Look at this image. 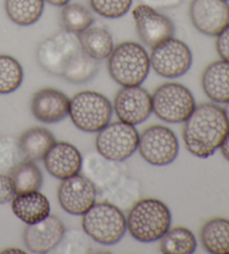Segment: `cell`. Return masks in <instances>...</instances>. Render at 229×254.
I'll list each match as a JSON object with an SVG mask.
<instances>
[{
  "label": "cell",
  "instance_id": "1",
  "mask_svg": "<svg viewBox=\"0 0 229 254\" xmlns=\"http://www.w3.org/2000/svg\"><path fill=\"white\" fill-rule=\"evenodd\" d=\"M183 124L184 146L191 155L202 159L213 156L229 132L224 109L215 103L196 106Z\"/></svg>",
  "mask_w": 229,
  "mask_h": 254
},
{
  "label": "cell",
  "instance_id": "2",
  "mask_svg": "<svg viewBox=\"0 0 229 254\" xmlns=\"http://www.w3.org/2000/svg\"><path fill=\"white\" fill-rule=\"evenodd\" d=\"M170 226V209L157 198H140L127 211L126 231L138 242H157Z\"/></svg>",
  "mask_w": 229,
  "mask_h": 254
},
{
  "label": "cell",
  "instance_id": "3",
  "mask_svg": "<svg viewBox=\"0 0 229 254\" xmlns=\"http://www.w3.org/2000/svg\"><path fill=\"white\" fill-rule=\"evenodd\" d=\"M150 68L148 52L135 42L120 43L108 58L110 75L121 86L141 85L148 77Z\"/></svg>",
  "mask_w": 229,
  "mask_h": 254
},
{
  "label": "cell",
  "instance_id": "4",
  "mask_svg": "<svg viewBox=\"0 0 229 254\" xmlns=\"http://www.w3.org/2000/svg\"><path fill=\"white\" fill-rule=\"evenodd\" d=\"M82 216L83 231L96 243L114 245L125 235L124 213L108 201H96Z\"/></svg>",
  "mask_w": 229,
  "mask_h": 254
},
{
  "label": "cell",
  "instance_id": "5",
  "mask_svg": "<svg viewBox=\"0 0 229 254\" xmlns=\"http://www.w3.org/2000/svg\"><path fill=\"white\" fill-rule=\"evenodd\" d=\"M113 106L107 96L94 91H82L69 100L70 120L83 132H99L111 121Z\"/></svg>",
  "mask_w": 229,
  "mask_h": 254
},
{
  "label": "cell",
  "instance_id": "6",
  "mask_svg": "<svg viewBox=\"0 0 229 254\" xmlns=\"http://www.w3.org/2000/svg\"><path fill=\"white\" fill-rule=\"evenodd\" d=\"M196 106L190 90L180 83H165L152 94V112L168 124H183Z\"/></svg>",
  "mask_w": 229,
  "mask_h": 254
},
{
  "label": "cell",
  "instance_id": "7",
  "mask_svg": "<svg viewBox=\"0 0 229 254\" xmlns=\"http://www.w3.org/2000/svg\"><path fill=\"white\" fill-rule=\"evenodd\" d=\"M81 51L78 35L63 29L39 44L36 59L44 71L52 75L61 76L67 64Z\"/></svg>",
  "mask_w": 229,
  "mask_h": 254
},
{
  "label": "cell",
  "instance_id": "8",
  "mask_svg": "<svg viewBox=\"0 0 229 254\" xmlns=\"http://www.w3.org/2000/svg\"><path fill=\"white\" fill-rule=\"evenodd\" d=\"M139 132L125 122H109L95 139L96 151L107 158L123 163L138 150Z\"/></svg>",
  "mask_w": 229,
  "mask_h": 254
},
{
  "label": "cell",
  "instance_id": "9",
  "mask_svg": "<svg viewBox=\"0 0 229 254\" xmlns=\"http://www.w3.org/2000/svg\"><path fill=\"white\" fill-rule=\"evenodd\" d=\"M138 150L147 163L162 167L177 159L179 141L177 135L168 127L156 125L149 127L139 135Z\"/></svg>",
  "mask_w": 229,
  "mask_h": 254
},
{
  "label": "cell",
  "instance_id": "10",
  "mask_svg": "<svg viewBox=\"0 0 229 254\" xmlns=\"http://www.w3.org/2000/svg\"><path fill=\"white\" fill-rule=\"evenodd\" d=\"M150 65L165 78L181 77L192 65L191 50L184 42L171 37L151 48Z\"/></svg>",
  "mask_w": 229,
  "mask_h": 254
},
{
  "label": "cell",
  "instance_id": "11",
  "mask_svg": "<svg viewBox=\"0 0 229 254\" xmlns=\"http://www.w3.org/2000/svg\"><path fill=\"white\" fill-rule=\"evenodd\" d=\"M60 207L70 215H84L98 199V190L84 175L63 179L57 190Z\"/></svg>",
  "mask_w": 229,
  "mask_h": 254
},
{
  "label": "cell",
  "instance_id": "12",
  "mask_svg": "<svg viewBox=\"0 0 229 254\" xmlns=\"http://www.w3.org/2000/svg\"><path fill=\"white\" fill-rule=\"evenodd\" d=\"M136 32L145 46L156 47L162 42L173 37L175 28L168 16L159 10L140 3L132 10Z\"/></svg>",
  "mask_w": 229,
  "mask_h": 254
},
{
  "label": "cell",
  "instance_id": "13",
  "mask_svg": "<svg viewBox=\"0 0 229 254\" xmlns=\"http://www.w3.org/2000/svg\"><path fill=\"white\" fill-rule=\"evenodd\" d=\"M113 107L120 121L138 126L152 115V95L141 85L122 86L114 98Z\"/></svg>",
  "mask_w": 229,
  "mask_h": 254
},
{
  "label": "cell",
  "instance_id": "14",
  "mask_svg": "<svg viewBox=\"0 0 229 254\" xmlns=\"http://www.w3.org/2000/svg\"><path fill=\"white\" fill-rule=\"evenodd\" d=\"M189 16L198 32L217 37L229 25V3L227 0H192Z\"/></svg>",
  "mask_w": 229,
  "mask_h": 254
},
{
  "label": "cell",
  "instance_id": "15",
  "mask_svg": "<svg viewBox=\"0 0 229 254\" xmlns=\"http://www.w3.org/2000/svg\"><path fill=\"white\" fill-rule=\"evenodd\" d=\"M65 231L61 220L50 215L45 220L27 225L24 231V243L30 252L48 253L57 248Z\"/></svg>",
  "mask_w": 229,
  "mask_h": 254
},
{
  "label": "cell",
  "instance_id": "16",
  "mask_svg": "<svg viewBox=\"0 0 229 254\" xmlns=\"http://www.w3.org/2000/svg\"><path fill=\"white\" fill-rule=\"evenodd\" d=\"M35 119L47 125L63 121L69 112V99L63 92L45 87L34 94L30 103Z\"/></svg>",
  "mask_w": 229,
  "mask_h": 254
},
{
  "label": "cell",
  "instance_id": "17",
  "mask_svg": "<svg viewBox=\"0 0 229 254\" xmlns=\"http://www.w3.org/2000/svg\"><path fill=\"white\" fill-rule=\"evenodd\" d=\"M43 160L47 172L53 177L63 181L80 174L83 157L73 144L65 141H56Z\"/></svg>",
  "mask_w": 229,
  "mask_h": 254
},
{
  "label": "cell",
  "instance_id": "18",
  "mask_svg": "<svg viewBox=\"0 0 229 254\" xmlns=\"http://www.w3.org/2000/svg\"><path fill=\"white\" fill-rule=\"evenodd\" d=\"M81 170L83 175L93 183L98 191L112 185L123 173L127 172L120 161L109 159L98 151L90 152L83 157Z\"/></svg>",
  "mask_w": 229,
  "mask_h": 254
},
{
  "label": "cell",
  "instance_id": "19",
  "mask_svg": "<svg viewBox=\"0 0 229 254\" xmlns=\"http://www.w3.org/2000/svg\"><path fill=\"white\" fill-rule=\"evenodd\" d=\"M141 182L125 172L112 185L98 191V198L114 205L122 212H127L141 198Z\"/></svg>",
  "mask_w": 229,
  "mask_h": 254
},
{
  "label": "cell",
  "instance_id": "20",
  "mask_svg": "<svg viewBox=\"0 0 229 254\" xmlns=\"http://www.w3.org/2000/svg\"><path fill=\"white\" fill-rule=\"evenodd\" d=\"M11 209L27 225L41 222L51 215L50 200L39 190L16 194L11 200Z\"/></svg>",
  "mask_w": 229,
  "mask_h": 254
},
{
  "label": "cell",
  "instance_id": "21",
  "mask_svg": "<svg viewBox=\"0 0 229 254\" xmlns=\"http://www.w3.org/2000/svg\"><path fill=\"white\" fill-rule=\"evenodd\" d=\"M205 94L215 103L229 101V62L220 60L210 63L201 76Z\"/></svg>",
  "mask_w": 229,
  "mask_h": 254
},
{
  "label": "cell",
  "instance_id": "22",
  "mask_svg": "<svg viewBox=\"0 0 229 254\" xmlns=\"http://www.w3.org/2000/svg\"><path fill=\"white\" fill-rule=\"evenodd\" d=\"M55 142L54 134L43 127H34L26 130L18 139V146L24 159L35 163L43 160Z\"/></svg>",
  "mask_w": 229,
  "mask_h": 254
},
{
  "label": "cell",
  "instance_id": "23",
  "mask_svg": "<svg viewBox=\"0 0 229 254\" xmlns=\"http://www.w3.org/2000/svg\"><path fill=\"white\" fill-rule=\"evenodd\" d=\"M82 50L96 61L108 60L114 48L112 35L101 26H93L78 34Z\"/></svg>",
  "mask_w": 229,
  "mask_h": 254
},
{
  "label": "cell",
  "instance_id": "24",
  "mask_svg": "<svg viewBox=\"0 0 229 254\" xmlns=\"http://www.w3.org/2000/svg\"><path fill=\"white\" fill-rule=\"evenodd\" d=\"M200 241L207 252L229 254V220L216 217L206 222L200 231Z\"/></svg>",
  "mask_w": 229,
  "mask_h": 254
},
{
  "label": "cell",
  "instance_id": "25",
  "mask_svg": "<svg viewBox=\"0 0 229 254\" xmlns=\"http://www.w3.org/2000/svg\"><path fill=\"white\" fill-rule=\"evenodd\" d=\"M45 0H5V10L12 23L27 27L41 19Z\"/></svg>",
  "mask_w": 229,
  "mask_h": 254
},
{
  "label": "cell",
  "instance_id": "26",
  "mask_svg": "<svg viewBox=\"0 0 229 254\" xmlns=\"http://www.w3.org/2000/svg\"><path fill=\"white\" fill-rule=\"evenodd\" d=\"M8 175L14 183L16 194L39 190L44 183L42 170L32 160L24 159L20 161Z\"/></svg>",
  "mask_w": 229,
  "mask_h": 254
},
{
  "label": "cell",
  "instance_id": "27",
  "mask_svg": "<svg viewBox=\"0 0 229 254\" xmlns=\"http://www.w3.org/2000/svg\"><path fill=\"white\" fill-rule=\"evenodd\" d=\"M197 249V240L186 227L169 229L160 239V251L165 254H191Z\"/></svg>",
  "mask_w": 229,
  "mask_h": 254
},
{
  "label": "cell",
  "instance_id": "28",
  "mask_svg": "<svg viewBox=\"0 0 229 254\" xmlns=\"http://www.w3.org/2000/svg\"><path fill=\"white\" fill-rule=\"evenodd\" d=\"M99 68V61L92 59L82 50L67 64L61 76L74 84H83L94 78Z\"/></svg>",
  "mask_w": 229,
  "mask_h": 254
},
{
  "label": "cell",
  "instance_id": "29",
  "mask_svg": "<svg viewBox=\"0 0 229 254\" xmlns=\"http://www.w3.org/2000/svg\"><path fill=\"white\" fill-rule=\"evenodd\" d=\"M93 23L94 17L85 6L68 2L61 7L60 24L63 29L78 35L91 27Z\"/></svg>",
  "mask_w": 229,
  "mask_h": 254
},
{
  "label": "cell",
  "instance_id": "30",
  "mask_svg": "<svg viewBox=\"0 0 229 254\" xmlns=\"http://www.w3.org/2000/svg\"><path fill=\"white\" fill-rule=\"evenodd\" d=\"M24 81L21 64L10 55H0V94H10L18 90Z\"/></svg>",
  "mask_w": 229,
  "mask_h": 254
},
{
  "label": "cell",
  "instance_id": "31",
  "mask_svg": "<svg viewBox=\"0 0 229 254\" xmlns=\"http://www.w3.org/2000/svg\"><path fill=\"white\" fill-rule=\"evenodd\" d=\"M23 160L18 140L11 135L0 138V173L9 174Z\"/></svg>",
  "mask_w": 229,
  "mask_h": 254
},
{
  "label": "cell",
  "instance_id": "32",
  "mask_svg": "<svg viewBox=\"0 0 229 254\" xmlns=\"http://www.w3.org/2000/svg\"><path fill=\"white\" fill-rule=\"evenodd\" d=\"M56 249L57 253H89L92 250L90 236L84 231L76 229L65 231Z\"/></svg>",
  "mask_w": 229,
  "mask_h": 254
},
{
  "label": "cell",
  "instance_id": "33",
  "mask_svg": "<svg viewBox=\"0 0 229 254\" xmlns=\"http://www.w3.org/2000/svg\"><path fill=\"white\" fill-rule=\"evenodd\" d=\"M133 0H90L91 8L107 19H117L130 11Z\"/></svg>",
  "mask_w": 229,
  "mask_h": 254
},
{
  "label": "cell",
  "instance_id": "34",
  "mask_svg": "<svg viewBox=\"0 0 229 254\" xmlns=\"http://www.w3.org/2000/svg\"><path fill=\"white\" fill-rule=\"evenodd\" d=\"M16 196V190L11 177L8 174L0 173V205L11 203Z\"/></svg>",
  "mask_w": 229,
  "mask_h": 254
},
{
  "label": "cell",
  "instance_id": "35",
  "mask_svg": "<svg viewBox=\"0 0 229 254\" xmlns=\"http://www.w3.org/2000/svg\"><path fill=\"white\" fill-rule=\"evenodd\" d=\"M216 50L220 59L229 62V25L217 36Z\"/></svg>",
  "mask_w": 229,
  "mask_h": 254
},
{
  "label": "cell",
  "instance_id": "36",
  "mask_svg": "<svg viewBox=\"0 0 229 254\" xmlns=\"http://www.w3.org/2000/svg\"><path fill=\"white\" fill-rule=\"evenodd\" d=\"M184 0H140L141 3L155 8L157 10L173 9L179 7Z\"/></svg>",
  "mask_w": 229,
  "mask_h": 254
},
{
  "label": "cell",
  "instance_id": "37",
  "mask_svg": "<svg viewBox=\"0 0 229 254\" xmlns=\"http://www.w3.org/2000/svg\"><path fill=\"white\" fill-rule=\"evenodd\" d=\"M219 150H220V152H222V155L224 156V158L227 161H229V132L227 133L226 137H225L222 144H220Z\"/></svg>",
  "mask_w": 229,
  "mask_h": 254
},
{
  "label": "cell",
  "instance_id": "38",
  "mask_svg": "<svg viewBox=\"0 0 229 254\" xmlns=\"http://www.w3.org/2000/svg\"><path fill=\"white\" fill-rule=\"evenodd\" d=\"M70 1V0H45V2H48L50 5H53L55 7H63Z\"/></svg>",
  "mask_w": 229,
  "mask_h": 254
},
{
  "label": "cell",
  "instance_id": "39",
  "mask_svg": "<svg viewBox=\"0 0 229 254\" xmlns=\"http://www.w3.org/2000/svg\"><path fill=\"white\" fill-rule=\"evenodd\" d=\"M226 106H225V109H224V112H225V116H226V119L228 121V125H229V101L227 103H225Z\"/></svg>",
  "mask_w": 229,
  "mask_h": 254
},
{
  "label": "cell",
  "instance_id": "40",
  "mask_svg": "<svg viewBox=\"0 0 229 254\" xmlns=\"http://www.w3.org/2000/svg\"><path fill=\"white\" fill-rule=\"evenodd\" d=\"M14 249V248H12ZM9 252H16V253H24V251H20V250H10V249H8V250H5V251H3V253H9Z\"/></svg>",
  "mask_w": 229,
  "mask_h": 254
},
{
  "label": "cell",
  "instance_id": "41",
  "mask_svg": "<svg viewBox=\"0 0 229 254\" xmlns=\"http://www.w3.org/2000/svg\"><path fill=\"white\" fill-rule=\"evenodd\" d=\"M227 1H228V0H227Z\"/></svg>",
  "mask_w": 229,
  "mask_h": 254
}]
</instances>
